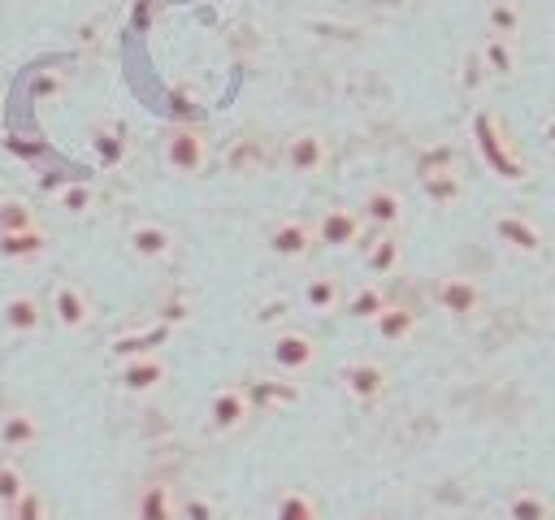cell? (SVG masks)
Here are the masks:
<instances>
[{
  "instance_id": "obj_26",
  "label": "cell",
  "mask_w": 555,
  "mask_h": 520,
  "mask_svg": "<svg viewBox=\"0 0 555 520\" xmlns=\"http://www.w3.org/2000/svg\"><path fill=\"white\" fill-rule=\"evenodd\" d=\"M503 516L507 520H555V503L546 490L538 485H516L507 498H503Z\"/></svg>"
},
{
  "instance_id": "obj_20",
  "label": "cell",
  "mask_w": 555,
  "mask_h": 520,
  "mask_svg": "<svg viewBox=\"0 0 555 520\" xmlns=\"http://www.w3.org/2000/svg\"><path fill=\"white\" fill-rule=\"evenodd\" d=\"M477 61L490 78H516L520 65H525V52H520V39H503V35H486L481 48H477Z\"/></svg>"
},
{
  "instance_id": "obj_34",
  "label": "cell",
  "mask_w": 555,
  "mask_h": 520,
  "mask_svg": "<svg viewBox=\"0 0 555 520\" xmlns=\"http://www.w3.org/2000/svg\"><path fill=\"white\" fill-rule=\"evenodd\" d=\"M30 481H26V472H22V464L13 459V455H0V511L26 490Z\"/></svg>"
},
{
  "instance_id": "obj_29",
  "label": "cell",
  "mask_w": 555,
  "mask_h": 520,
  "mask_svg": "<svg viewBox=\"0 0 555 520\" xmlns=\"http://www.w3.org/2000/svg\"><path fill=\"white\" fill-rule=\"evenodd\" d=\"M273 520H321V507L308 490H282L278 503H273Z\"/></svg>"
},
{
  "instance_id": "obj_31",
  "label": "cell",
  "mask_w": 555,
  "mask_h": 520,
  "mask_svg": "<svg viewBox=\"0 0 555 520\" xmlns=\"http://www.w3.org/2000/svg\"><path fill=\"white\" fill-rule=\"evenodd\" d=\"M260 165H264V147H260V139L238 134V139L230 143V152H225V169H230V173H256Z\"/></svg>"
},
{
  "instance_id": "obj_12",
  "label": "cell",
  "mask_w": 555,
  "mask_h": 520,
  "mask_svg": "<svg viewBox=\"0 0 555 520\" xmlns=\"http://www.w3.org/2000/svg\"><path fill=\"white\" fill-rule=\"evenodd\" d=\"M165 381H169V360L160 351H139L117 364V390L130 399H147V394L165 390Z\"/></svg>"
},
{
  "instance_id": "obj_17",
  "label": "cell",
  "mask_w": 555,
  "mask_h": 520,
  "mask_svg": "<svg viewBox=\"0 0 555 520\" xmlns=\"http://www.w3.org/2000/svg\"><path fill=\"white\" fill-rule=\"evenodd\" d=\"M360 256H364V269L369 277H395L403 269V238L399 230H369L364 243H360Z\"/></svg>"
},
{
  "instance_id": "obj_25",
  "label": "cell",
  "mask_w": 555,
  "mask_h": 520,
  "mask_svg": "<svg viewBox=\"0 0 555 520\" xmlns=\"http://www.w3.org/2000/svg\"><path fill=\"white\" fill-rule=\"evenodd\" d=\"M369 325H373V334H377L382 342H408V338L416 334L421 316H416V308H412V303H403V299H386V303H382V312H377Z\"/></svg>"
},
{
  "instance_id": "obj_11",
  "label": "cell",
  "mask_w": 555,
  "mask_h": 520,
  "mask_svg": "<svg viewBox=\"0 0 555 520\" xmlns=\"http://www.w3.org/2000/svg\"><path fill=\"white\" fill-rule=\"evenodd\" d=\"M48 316L56 321V329H65V334H82V329H91V321H95V299H91V290H87L82 282L65 277V282L52 286Z\"/></svg>"
},
{
  "instance_id": "obj_24",
  "label": "cell",
  "mask_w": 555,
  "mask_h": 520,
  "mask_svg": "<svg viewBox=\"0 0 555 520\" xmlns=\"http://www.w3.org/2000/svg\"><path fill=\"white\" fill-rule=\"evenodd\" d=\"M533 13L529 0H486V35H503V39H525Z\"/></svg>"
},
{
  "instance_id": "obj_9",
  "label": "cell",
  "mask_w": 555,
  "mask_h": 520,
  "mask_svg": "<svg viewBox=\"0 0 555 520\" xmlns=\"http://www.w3.org/2000/svg\"><path fill=\"white\" fill-rule=\"evenodd\" d=\"M312 230H317V247H325V251H356L364 243V234H369V225L360 221V212L351 204L321 208V217L312 221Z\"/></svg>"
},
{
  "instance_id": "obj_30",
  "label": "cell",
  "mask_w": 555,
  "mask_h": 520,
  "mask_svg": "<svg viewBox=\"0 0 555 520\" xmlns=\"http://www.w3.org/2000/svg\"><path fill=\"white\" fill-rule=\"evenodd\" d=\"M91 147H95V160L100 165H117L126 156V130L117 121H100L91 130Z\"/></svg>"
},
{
  "instance_id": "obj_27",
  "label": "cell",
  "mask_w": 555,
  "mask_h": 520,
  "mask_svg": "<svg viewBox=\"0 0 555 520\" xmlns=\"http://www.w3.org/2000/svg\"><path fill=\"white\" fill-rule=\"evenodd\" d=\"M390 295H386V286L373 277V282H360L356 290H347V299H343V308H347V316H356V321H373L377 312H382V303H386Z\"/></svg>"
},
{
  "instance_id": "obj_32",
  "label": "cell",
  "mask_w": 555,
  "mask_h": 520,
  "mask_svg": "<svg viewBox=\"0 0 555 520\" xmlns=\"http://www.w3.org/2000/svg\"><path fill=\"white\" fill-rule=\"evenodd\" d=\"M4 520H48V494L26 485L9 507H4Z\"/></svg>"
},
{
  "instance_id": "obj_33",
  "label": "cell",
  "mask_w": 555,
  "mask_h": 520,
  "mask_svg": "<svg viewBox=\"0 0 555 520\" xmlns=\"http://www.w3.org/2000/svg\"><path fill=\"white\" fill-rule=\"evenodd\" d=\"M178 520H217V498L204 490L178 494Z\"/></svg>"
},
{
  "instance_id": "obj_16",
  "label": "cell",
  "mask_w": 555,
  "mask_h": 520,
  "mask_svg": "<svg viewBox=\"0 0 555 520\" xmlns=\"http://www.w3.org/2000/svg\"><path fill=\"white\" fill-rule=\"evenodd\" d=\"M39 442H43V420H39L35 407L13 403V407L0 412V451L22 455V451H35Z\"/></svg>"
},
{
  "instance_id": "obj_13",
  "label": "cell",
  "mask_w": 555,
  "mask_h": 520,
  "mask_svg": "<svg viewBox=\"0 0 555 520\" xmlns=\"http://www.w3.org/2000/svg\"><path fill=\"white\" fill-rule=\"evenodd\" d=\"M264 247H269V256L286 260V264H304L317 251V230L308 217H278L264 234Z\"/></svg>"
},
{
  "instance_id": "obj_3",
  "label": "cell",
  "mask_w": 555,
  "mask_h": 520,
  "mask_svg": "<svg viewBox=\"0 0 555 520\" xmlns=\"http://www.w3.org/2000/svg\"><path fill=\"white\" fill-rule=\"evenodd\" d=\"M334 160V147L325 139V130L317 126H304V130H291L286 143H282V169L291 178H321Z\"/></svg>"
},
{
  "instance_id": "obj_28",
  "label": "cell",
  "mask_w": 555,
  "mask_h": 520,
  "mask_svg": "<svg viewBox=\"0 0 555 520\" xmlns=\"http://www.w3.org/2000/svg\"><path fill=\"white\" fill-rule=\"evenodd\" d=\"M52 204L65 212V217H87L91 208H95V186L91 182H61L56 186V195H52Z\"/></svg>"
},
{
  "instance_id": "obj_19",
  "label": "cell",
  "mask_w": 555,
  "mask_h": 520,
  "mask_svg": "<svg viewBox=\"0 0 555 520\" xmlns=\"http://www.w3.org/2000/svg\"><path fill=\"white\" fill-rule=\"evenodd\" d=\"M243 386H247L256 412H273V407L282 412V407H295L299 403V381H291L286 373H264V377H251Z\"/></svg>"
},
{
  "instance_id": "obj_4",
  "label": "cell",
  "mask_w": 555,
  "mask_h": 520,
  "mask_svg": "<svg viewBox=\"0 0 555 520\" xmlns=\"http://www.w3.org/2000/svg\"><path fill=\"white\" fill-rule=\"evenodd\" d=\"M251 416H256V407H251L247 386H243V381H225V386H217V390L208 394L204 429H208L212 438H230V433H238Z\"/></svg>"
},
{
  "instance_id": "obj_18",
  "label": "cell",
  "mask_w": 555,
  "mask_h": 520,
  "mask_svg": "<svg viewBox=\"0 0 555 520\" xmlns=\"http://www.w3.org/2000/svg\"><path fill=\"white\" fill-rule=\"evenodd\" d=\"M43 321H48V308H43L39 295H30V290H13V295H4V303H0V325H4L9 334L30 338V334L43 329Z\"/></svg>"
},
{
  "instance_id": "obj_22",
  "label": "cell",
  "mask_w": 555,
  "mask_h": 520,
  "mask_svg": "<svg viewBox=\"0 0 555 520\" xmlns=\"http://www.w3.org/2000/svg\"><path fill=\"white\" fill-rule=\"evenodd\" d=\"M134 520H178V490L165 477H147L134 494Z\"/></svg>"
},
{
  "instance_id": "obj_7",
  "label": "cell",
  "mask_w": 555,
  "mask_h": 520,
  "mask_svg": "<svg viewBox=\"0 0 555 520\" xmlns=\"http://www.w3.org/2000/svg\"><path fill=\"white\" fill-rule=\"evenodd\" d=\"M490 234H494V243H499L503 251L525 256V260H533V256H542V251H546V230H542L529 212H520V208L499 212V217L490 221Z\"/></svg>"
},
{
  "instance_id": "obj_23",
  "label": "cell",
  "mask_w": 555,
  "mask_h": 520,
  "mask_svg": "<svg viewBox=\"0 0 555 520\" xmlns=\"http://www.w3.org/2000/svg\"><path fill=\"white\" fill-rule=\"evenodd\" d=\"M48 247H52V238H48V230L35 221V225H26V230H0V256L4 260H13V264H30V260H43L48 256Z\"/></svg>"
},
{
  "instance_id": "obj_35",
  "label": "cell",
  "mask_w": 555,
  "mask_h": 520,
  "mask_svg": "<svg viewBox=\"0 0 555 520\" xmlns=\"http://www.w3.org/2000/svg\"><path fill=\"white\" fill-rule=\"evenodd\" d=\"M26 225H35V212L22 199H4L0 204V230H26Z\"/></svg>"
},
{
  "instance_id": "obj_21",
  "label": "cell",
  "mask_w": 555,
  "mask_h": 520,
  "mask_svg": "<svg viewBox=\"0 0 555 520\" xmlns=\"http://www.w3.org/2000/svg\"><path fill=\"white\" fill-rule=\"evenodd\" d=\"M299 299H304L308 312H317V316H334V312H343L347 286H343L338 273H312V277H304Z\"/></svg>"
},
{
  "instance_id": "obj_37",
  "label": "cell",
  "mask_w": 555,
  "mask_h": 520,
  "mask_svg": "<svg viewBox=\"0 0 555 520\" xmlns=\"http://www.w3.org/2000/svg\"><path fill=\"white\" fill-rule=\"evenodd\" d=\"M369 4H377V9H403L408 0H369Z\"/></svg>"
},
{
  "instance_id": "obj_15",
  "label": "cell",
  "mask_w": 555,
  "mask_h": 520,
  "mask_svg": "<svg viewBox=\"0 0 555 520\" xmlns=\"http://www.w3.org/2000/svg\"><path fill=\"white\" fill-rule=\"evenodd\" d=\"M421 191H425V199H429L434 208H442V212L460 208V204H464V195H468L460 165H455V160H447V156H442V160H425V165H421Z\"/></svg>"
},
{
  "instance_id": "obj_36",
  "label": "cell",
  "mask_w": 555,
  "mask_h": 520,
  "mask_svg": "<svg viewBox=\"0 0 555 520\" xmlns=\"http://www.w3.org/2000/svg\"><path fill=\"white\" fill-rule=\"evenodd\" d=\"M186 308H191L186 299H165V303H160V316H165V321H186V316H191Z\"/></svg>"
},
{
  "instance_id": "obj_38",
  "label": "cell",
  "mask_w": 555,
  "mask_h": 520,
  "mask_svg": "<svg viewBox=\"0 0 555 520\" xmlns=\"http://www.w3.org/2000/svg\"><path fill=\"white\" fill-rule=\"evenodd\" d=\"M360 520H386V516H377V511H373V516H360Z\"/></svg>"
},
{
  "instance_id": "obj_10",
  "label": "cell",
  "mask_w": 555,
  "mask_h": 520,
  "mask_svg": "<svg viewBox=\"0 0 555 520\" xmlns=\"http://www.w3.org/2000/svg\"><path fill=\"white\" fill-rule=\"evenodd\" d=\"M126 251L139 264H169L178 256V234L156 217H139L126 225Z\"/></svg>"
},
{
  "instance_id": "obj_1",
  "label": "cell",
  "mask_w": 555,
  "mask_h": 520,
  "mask_svg": "<svg viewBox=\"0 0 555 520\" xmlns=\"http://www.w3.org/2000/svg\"><path fill=\"white\" fill-rule=\"evenodd\" d=\"M473 139H477L481 160H486L503 182H529V160H525V156H520V147L507 139V130H503L499 113L477 108V117H473Z\"/></svg>"
},
{
  "instance_id": "obj_6",
  "label": "cell",
  "mask_w": 555,
  "mask_h": 520,
  "mask_svg": "<svg viewBox=\"0 0 555 520\" xmlns=\"http://www.w3.org/2000/svg\"><path fill=\"white\" fill-rule=\"evenodd\" d=\"M434 303L451 321H477L490 299H486V286L477 277H468V273H442L438 286H434Z\"/></svg>"
},
{
  "instance_id": "obj_8",
  "label": "cell",
  "mask_w": 555,
  "mask_h": 520,
  "mask_svg": "<svg viewBox=\"0 0 555 520\" xmlns=\"http://www.w3.org/2000/svg\"><path fill=\"white\" fill-rule=\"evenodd\" d=\"M317 360H321V342H317L308 329L286 325V329H278L273 342H269V368H273V373L299 377V373L317 368Z\"/></svg>"
},
{
  "instance_id": "obj_14",
  "label": "cell",
  "mask_w": 555,
  "mask_h": 520,
  "mask_svg": "<svg viewBox=\"0 0 555 520\" xmlns=\"http://www.w3.org/2000/svg\"><path fill=\"white\" fill-rule=\"evenodd\" d=\"M356 212H360V221H364L369 230H403V221H408V199H403L399 186L373 182V186L360 195Z\"/></svg>"
},
{
  "instance_id": "obj_5",
  "label": "cell",
  "mask_w": 555,
  "mask_h": 520,
  "mask_svg": "<svg viewBox=\"0 0 555 520\" xmlns=\"http://www.w3.org/2000/svg\"><path fill=\"white\" fill-rule=\"evenodd\" d=\"M390 381H395V373H390V364H382L377 355H356L351 364L338 368L343 394H347L351 403H360V407L382 403V399L390 394Z\"/></svg>"
},
{
  "instance_id": "obj_2",
  "label": "cell",
  "mask_w": 555,
  "mask_h": 520,
  "mask_svg": "<svg viewBox=\"0 0 555 520\" xmlns=\"http://www.w3.org/2000/svg\"><path fill=\"white\" fill-rule=\"evenodd\" d=\"M160 160L178 178H199L208 169V160H212V143H208V134L199 126L178 121V126H169L160 134Z\"/></svg>"
}]
</instances>
